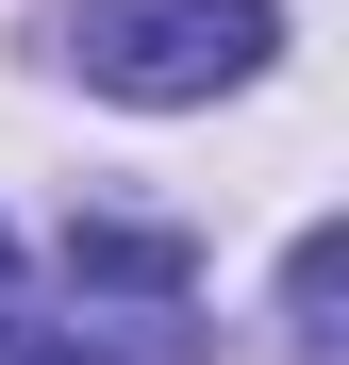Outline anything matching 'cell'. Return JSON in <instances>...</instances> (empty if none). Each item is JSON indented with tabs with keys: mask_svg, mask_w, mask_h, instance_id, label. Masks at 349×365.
<instances>
[{
	"mask_svg": "<svg viewBox=\"0 0 349 365\" xmlns=\"http://www.w3.org/2000/svg\"><path fill=\"white\" fill-rule=\"evenodd\" d=\"M0 365H100V349H84L67 316H0Z\"/></svg>",
	"mask_w": 349,
	"mask_h": 365,
	"instance_id": "cell-4",
	"label": "cell"
},
{
	"mask_svg": "<svg viewBox=\"0 0 349 365\" xmlns=\"http://www.w3.org/2000/svg\"><path fill=\"white\" fill-rule=\"evenodd\" d=\"M333 299H349V250H333V232H300V266H283V332L333 349Z\"/></svg>",
	"mask_w": 349,
	"mask_h": 365,
	"instance_id": "cell-3",
	"label": "cell"
},
{
	"mask_svg": "<svg viewBox=\"0 0 349 365\" xmlns=\"http://www.w3.org/2000/svg\"><path fill=\"white\" fill-rule=\"evenodd\" d=\"M67 250H84V282H133V299H183V250H166V232H116V216H84Z\"/></svg>",
	"mask_w": 349,
	"mask_h": 365,
	"instance_id": "cell-2",
	"label": "cell"
},
{
	"mask_svg": "<svg viewBox=\"0 0 349 365\" xmlns=\"http://www.w3.org/2000/svg\"><path fill=\"white\" fill-rule=\"evenodd\" d=\"M283 50V17L266 0H84L67 17V67L100 83V100H216V83H250Z\"/></svg>",
	"mask_w": 349,
	"mask_h": 365,
	"instance_id": "cell-1",
	"label": "cell"
}]
</instances>
